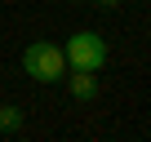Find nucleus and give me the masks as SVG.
I'll return each mask as SVG.
<instances>
[{"mask_svg": "<svg viewBox=\"0 0 151 142\" xmlns=\"http://www.w3.org/2000/svg\"><path fill=\"white\" fill-rule=\"evenodd\" d=\"M22 67H27V76H31L36 85H53V80L67 76V53H62L58 44H49V40H36V44H27Z\"/></svg>", "mask_w": 151, "mask_h": 142, "instance_id": "f257e3e1", "label": "nucleus"}, {"mask_svg": "<svg viewBox=\"0 0 151 142\" xmlns=\"http://www.w3.org/2000/svg\"><path fill=\"white\" fill-rule=\"evenodd\" d=\"M62 53H67V67H80V71H102L107 67V40L98 31H76V36H67Z\"/></svg>", "mask_w": 151, "mask_h": 142, "instance_id": "f03ea898", "label": "nucleus"}, {"mask_svg": "<svg viewBox=\"0 0 151 142\" xmlns=\"http://www.w3.org/2000/svg\"><path fill=\"white\" fill-rule=\"evenodd\" d=\"M67 89H71V98L76 102H93L98 98V71H80V67H67Z\"/></svg>", "mask_w": 151, "mask_h": 142, "instance_id": "7ed1b4c3", "label": "nucleus"}, {"mask_svg": "<svg viewBox=\"0 0 151 142\" xmlns=\"http://www.w3.org/2000/svg\"><path fill=\"white\" fill-rule=\"evenodd\" d=\"M14 129H22V111L14 102H5L0 107V133H14Z\"/></svg>", "mask_w": 151, "mask_h": 142, "instance_id": "20e7f679", "label": "nucleus"}, {"mask_svg": "<svg viewBox=\"0 0 151 142\" xmlns=\"http://www.w3.org/2000/svg\"><path fill=\"white\" fill-rule=\"evenodd\" d=\"M93 5H102V9H116V5H120V0H93Z\"/></svg>", "mask_w": 151, "mask_h": 142, "instance_id": "39448f33", "label": "nucleus"}]
</instances>
